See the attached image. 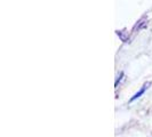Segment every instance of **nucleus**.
Instances as JSON below:
<instances>
[{
    "label": "nucleus",
    "instance_id": "obj_1",
    "mask_svg": "<svg viewBox=\"0 0 152 137\" xmlns=\"http://www.w3.org/2000/svg\"><path fill=\"white\" fill-rule=\"evenodd\" d=\"M145 88H146V86H144V87H143V88H142V89H141V90L138 91V93H137V94H135V96H134V97H133V98H132V101H134V99L138 98V97H140V96H141V95H142V94H143V93H144Z\"/></svg>",
    "mask_w": 152,
    "mask_h": 137
}]
</instances>
